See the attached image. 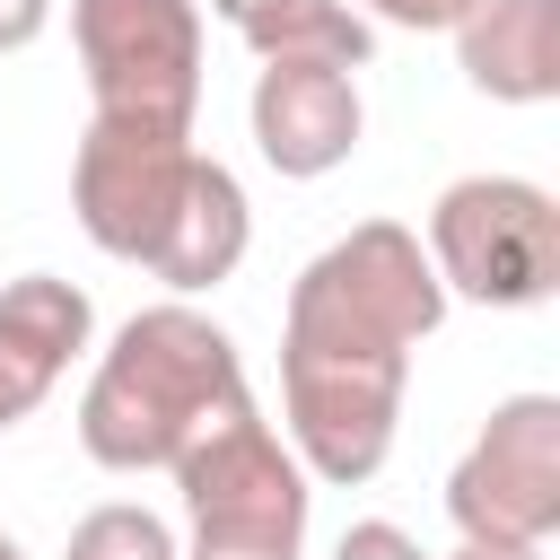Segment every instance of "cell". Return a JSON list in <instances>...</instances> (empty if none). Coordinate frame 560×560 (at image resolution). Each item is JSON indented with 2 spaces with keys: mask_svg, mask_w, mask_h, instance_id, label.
Segmentation results:
<instances>
[{
  "mask_svg": "<svg viewBox=\"0 0 560 560\" xmlns=\"http://www.w3.org/2000/svg\"><path fill=\"white\" fill-rule=\"evenodd\" d=\"M332 560H429V551H420L402 525L368 516V525H350V534H341V551H332Z\"/></svg>",
  "mask_w": 560,
  "mask_h": 560,
  "instance_id": "cell-13",
  "label": "cell"
},
{
  "mask_svg": "<svg viewBox=\"0 0 560 560\" xmlns=\"http://www.w3.org/2000/svg\"><path fill=\"white\" fill-rule=\"evenodd\" d=\"M254 149L280 175H332L359 149V88L332 61H262L254 79Z\"/></svg>",
  "mask_w": 560,
  "mask_h": 560,
  "instance_id": "cell-8",
  "label": "cell"
},
{
  "mask_svg": "<svg viewBox=\"0 0 560 560\" xmlns=\"http://www.w3.org/2000/svg\"><path fill=\"white\" fill-rule=\"evenodd\" d=\"M70 210L105 254L149 262L175 289H210L245 262V192L192 140L88 122L79 166H70Z\"/></svg>",
  "mask_w": 560,
  "mask_h": 560,
  "instance_id": "cell-2",
  "label": "cell"
},
{
  "mask_svg": "<svg viewBox=\"0 0 560 560\" xmlns=\"http://www.w3.org/2000/svg\"><path fill=\"white\" fill-rule=\"evenodd\" d=\"M236 411H254L236 341L192 306H140L88 376L79 446L105 472H175Z\"/></svg>",
  "mask_w": 560,
  "mask_h": 560,
  "instance_id": "cell-3",
  "label": "cell"
},
{
  "mask_svg": "<svg viewBox=\"0 0 560 560\" xmlns=\"http://www.w3.org/2000/svg\"><path fill=\"white\" fill-rule=\"evenodd\" d=\"M446 516L464 542H542L560 525V402L516 394L490 411L472 455L446 481Z\"/></svg>",
  "mask_w": 560,
  "mask_h": 560,
  "instance_id": "cell-7",
  "label": "cell"
},
{
  "mask_svg": "<svg viewBox=\"0 0 560 560\" xmlns=\"http://www.w3.org/2000/svg\"><path fill=\"white\" fill-rule=\"evenodd\" d=\"M0 560H26V551H18V542H9V534H0Z\"/></svg>",
  "mask_w": 560,
  "mask_h": 560,
  "instance_id": "cell-17",
  "label": "cell"
},
{
  "mask_svg": "<svg viewBox=\"0 0 560 560\" xmlns=\"http://www.w3.org/2000/svg\"><path fill=\"white\" fill-rule=\"evenodd\" d=\"M184 516H192V551L184 560H298L306 551V464L254 420H219L184 464Z\"/></svg>",
  "mask_w": 560,
  "mask_h": 560,
  "instance_id": "cell-5",
  "label": "cell"
},
{
  "mask_svg": "<svg viewBox=\"0 0 560 560\" xmlns=\"http://www.w3.org/2000/svg\"><path fill=\"white\" fill-rule=\"evenodd\" d=\"M429 271L481 306H542L560 280V210L525 175H464L429 210Z\"/></svg>",
  "mask_w": 560,
  "mask_h": 560,
  "instance_id": "cell-6",
  "label": "cell"
},
{
  "mask_svg": "<svg viewBox=\"0 0 560 560\" xmlns=\"http://www.w3.org/2000/svg\"><path fill=\"white\" fill-rule=\"evenodd\" d=\"M44 18H52V0H0V52H26L44 35Z\"/></svg>",
  "mask_w": 560,
  "mask_h": 560,
  "instance_id": "cell-15",
  "label": "cell"
},
{
  "mask_svg": "<svg viewBox=\"0 0 560 560\" xmlns=\"http://www.w3.org/2000/svg\"><path fill=\"white\" fill-rule=\"evenodd\" d=\"M88 96L105 131L192 140L201 105V9L192 0H70Z\"/></svg>",
  "mask_w": 560,
  "mask_h": 560,
  "instance_id": "cell-4",
  "label": "cell"
},
{
  "mask_svg": "<svg viewBox=\"0 0 560 560\" xmlns=\"http://www.w3.org/2000/svg\"><path fill=\"white\" fill-rule=\"evenodd\" d=\"M61 560H175V534L149 508H88L70 525V551Z\"/></svg>",
  "mask_w": 560,
  "mask_h": 560,
  "instance_id": "cell-12",
  "label": "cell"
},
{
  "mask_svg": "<svg viewBox=\"0 0 560 560\" xmlns=\"http://www.w3.org/2000/svg\"><path fill=\"white\" fill-rule=\"evenodd\" d=\"M70 350H88V298L52 271H26L0 289V429L26 420L52 376L70 368Z\"/></svg>",
  "mask_w": 560,
  "mask_h": 560,
  "instance_id": "cell-9",
  "label": "cell"
},
{
  "mask_svg": "<svg viewBox=\"0 0 560 560\" xmlns=\"http://www.w3.org/2000/svg\"><path fill=\"white\" fill-rule=\"evenodd\" d=\"M385 26H411V35H429V26H464L472 18V0H368Z\"/></svg>",
  "mask_w": 560,
  "mask_h": 560,
  "instance_id": "cell-14",
  "label": "cell"
},
{
  "mask_svg": "<svg viewBox=\"0 0 560 560\" xmlns=\"http://www.w3.org/2000/svg\"><path fill=\"white\" fill-rule=\"evenodd\" d=\"M446 289L420 254L411 228L368 219L341 245H324L298 289H289V332H280V394H289V438L298 464L324 481H368L394 446L402 411V368L438 332Z\"/></svg>",
  "mask_w": 560,
  "mask_h": 560,
  "instance_id": "cell-1",
  "label": "cell"
},
{
  "mask_svg": "<svg viewBox=\"0 0 560 560\" xmlns=\"http://www.w3.org/2000/svg\"><path fill=\"white\" fill-rule=\"evenodd\" d=\"M455 61L499 105L560 96V0H472V18L455 26Z\"/></svg>",
  "mask_w": 560,
  "mask_h": 560,
  "instance_id": "cell-10",
  "label": "cell"
},
{
  "mask_svg": "<svg viewBox=\"0 0 560 560\" xmlns=\"http://www.w3.org/2000/svg\"><path fill=\"white\" fill-rule=\"evenodd\" d=\"M455 560H542V542H464Z\"/></svg>",
  "mask_w": 560,
  "mask_h": 560,
  "instance_id": "cell-16",
  "label": "cell"
},
{
  "mask_svg": "<svg viewBox=\"0 0 560 560\" xmlns=\"http://www.w3.org/2000/svg\"><path fill=\"white\" fill-rule=\"evenodd\" d=\"M262 61H332V70H359L368 61V26L341 9V0H210Z\"/></svg>",
  "mask_w": 560,
  "mask_h": 560,
  "instance_id": "cell-11",
  "label": "cell"
}]
</instances>
